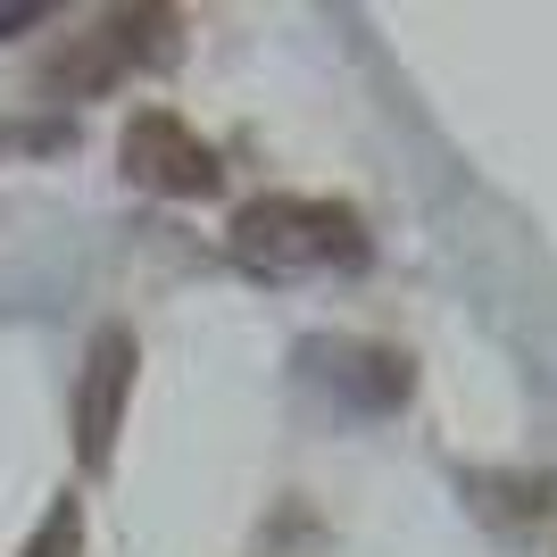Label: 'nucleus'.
Returning <instances> with one entry per match:
<instances>
[{
  "label": "nucleus",
  "mask_w": 557,
  "mask_h": 557,
  "mask_svg": "<svg viewBox=\"0 0 557 557\" xmlns=\"http://www.w3.org/2000/svg\"><path fill=\"white\" fill-rule=\"evenodd\" d=\"M367 216L349 200L317 191H267L233 216V258L258 275H300V267H367Z\"/></svg>",
  "instance_id": "obj_1"
},
{
  "label": "nucleus",
  "mask_w": 557,
  "mask_h": 557,
  "mask_svg": "<svg viewBox=\"0 0 557 557\" xmlns=\"http://www.w3.org/2000/svg\"><path fill=\"white\" fill-rule=\"evenodd\" d=\"M116 75H125V50H116V34H109V25H92V34H67V42L50 50L34 84H42L50 100H100V92L116 84Z\"/></svg>",
  "instance_id": "obj_4"
},
{
  "label": "nucleus",
  "mask_w": 557,
  "mask_h": 557,
  "mask_svg": "<svg viewBox=\"0 0 557 557\" xmlns=\"http://www.w3.org/2000/svg\"><path fill=\"white\" fill-rule=\"evenodd\" d=\"M466 499H474V516L483 524H499V533H533L541 516L557 508V474H466Z\"/></svg>",
  "instance_id": "obj_5"
},
{
  "label": "nucleus",
  "mask_w": 557,
  "mask_h": 557,
  "mask_svg": "<svg viewBox=\"0 0 557 557\" xmlns=\"http://www.w3.org/2000/svg\"><path fill=\"white\" fill-rule=\"evenodd\" d=\"M134 367H141L134 325H100L92 349H84V383H75V458H84V474H100L116 458V424H125V399H134Z\"/></svg>",
  "instance_id": "obj_2"
},
{
  "label": "nucleus",
  "mask_w": 557,
  "mask_h": 557,
  "mask_svg": "<svg viewBox=\"0 0 557 557\" xmlns=\"http://www.w3.org/2000/svg\"><path fill=\"white\" fill-rule=\"evenodd\" d=\"M342 358H349L342 383L367 399V408H399V399H408V383H417V374H408V358H399V349H383V342H358V349H342Z\"/></svg>",
  "instance_id": "obj_6"
},
{
  "label": "nucleus",
  "mask_w": 557,
  "mask_h": 557,
  "mask_svg": "<svg viewBox=\"0 0 557 557\" xmlns=\"http://www.w3.org/2000/svg\"><path fill=\"white\" fill-rule=\"evenodd\" d=\"M116 159H125V175H134L141 191H166V200H200V191H216V150L191 134L175 109H134L125 141H116Z\"/></svg>",
  "instance_id": "obj_3"
},
{
  "label": "nucleus",
  "mask_w": 557,
  "mask_h": 557,
  "mask_svg": "<svg viewBox=\"0 0 557 557\" xmlns=\"http://www.w3.org/2000/svg\"><path fill=\"white\" fill-rule=\"evenodd\" d=\"M17 557H84V499H50V516L34 524Z\"/></svg>",
  "instance_id": "obj_7"
}]
</instances>
